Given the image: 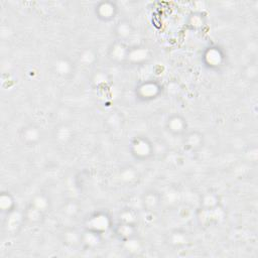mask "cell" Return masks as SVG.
Listing matches in <instances>:
<instances>
[{"label": "cell", "instance_id": "cell-1", "mask_svg": "<svg viewBox=\"0 0 258 258\" xmlns=\"http://www.w3.org/2000/svg\"><path fill=\"white\" fill-rule=\"evenodd\" d=\"M129 150L131 155L139 161L148 160L154 154L153 143L144 135H137L133 137L130 141Z\"/></svg>", "mask_w": 258, "mask_h": 258}, {"label": "cell", "instance_id": "cell-2", "mask_svg": "<svg viewBox=\"0 0 258 258\" xmlns=\"http://www.w3.org/2000/svg\"><path fill=\"white\" fill-rule=\"evenodd\" d=\"M162 90V86L154 80H146L136 86L135 93L142 101H151L157 98Z\"/></svg>", "mask_w": 258, "mask_h": 258}, {"label": "cell", "instance_id": "cell-3", "mask_svg": "<svg viewBox=\"0 0 258 258\" xmlns=\"http://www.w3.org/2000/svg\"><path fill=\"white\" fill-rule=\"evenodd\" d=\"M86 227H87V230H90L102 235L103 232L107 231L111 227V220L106 213L97 212V213H94L90 218H88Z\"/></svg>", "mask_w": 258, "mask_h": 258}, {"label": "cell", "instance_id": "cell-4", "mask_svg": "<svg viewBox=\"0 0 258 258\" xmlns=\"http://www.w3.org/2000/svg\"><path fill=\"white\" fill-rule=\"evenodd\" d=\"M165 128L173 136H183L187 132L186 119L180 114L173 113L166 119Z\"/></svg>", "mask_w": 258, "mask_h": 258}, {"label": "cell", "instance_id": "cell-5", "mask_svg": "<svg viewBox=\"0 0 258 258\" xmlns=\"http://www.w3.org/2000/svg\"><path fill=\"white\" fill-rule=\"evenodd\" d=\"M204 63L211 70H219L225 61V54L219 46H209L203 53Z\"/></svg>", "mask_w": 258, "mask_h": 258}, {"label": "cell", "instance_id": "cell-6", "mask_svg": "<svg viewBox=\"0 0 258 258\" xmlns=\"http://www.w3.org/2000/svg\"><path fill=\"white\" fill-rule=\"evenodd\" d=\"M95 14L100 20L110 22L118 14V6L112 1H100L95 6Z\"/></svg>", "mask_w": 258, "mask_h": 258}, {"label": "cell", "instance_id": "cell-7", "mask_svg": "<svg viewBox=\"0 0 258 258\" xmlns=\"http://www.w3.org/2000/svg\"><path fill=\"white\" fill-rule=\"evenodd\" d=\"M19 138L27 146H34L41 139L40 129L35 125L25 126L20 130Z\"/></svg>", "mask_w": 258, "mask_h": 258}, {"label": "cell", "instance_id": "cell-8", "mask_svg": "<svg viewBox=\"0 0 258 258\" xmlns=\"http://www.w3.org/2000/svg\"><path fill=\"white\" fill-rule=\"evenodd\" d=\"M129 48L123 41L117 40L110 48V57L115 61H124L127 59Z\"/></svg>", "mask_w": 258, "mask_h": 258}, {"label": "cell", "instance_id": "cell-9", "mask_svg": "<svg viewBox=\"0 0 258 258\" xmlns=\"http://www.w3.org/2000/svg\"><path fill=\"white\" fill-rule=\"evenodd\" d=\"M115 232L120 239L130 240L136 234V225L125 222H119V224L115 228Z\"/></svg>", "mask_w": 258, "mask_h": 258}, {"label": "cell", "instance_id": "cell-10", "mask_svg": "<svg viewBox=\"0 0 258 258\" xmlns=\"http://www.w3.org/2000/svg\"><path fill=\"white\" fill-rule=\"evenodd\" d=\"M184 144L186 147L197 150L204 144V136L199 131H187L184 135Z\"/></svg>", "mask_w": 258, "mask_h": 258}, {"label": "cell", "instance_id": "cell-11", "mask_svg": "<svg viewBox=\"0 0 258 258\" xmlns=\"http://www.w3.org/2000/svg\"><path fill=\"white\" fill-rule=\"evenodd\" d=\"M115 34L118 37V40L120 41H125V39H127L128 37H130V35L133 32V28L132 25L130 24L129 21L127 20H120L116 25H115Z\"/></svg>", "mask_w": 258, "mask_h": 258}, {"label": "cell", "instance_id": "cell-12", "mask_svg": "<svg viewBox=\"0 0 258 258\" xmlns=\"http://www.w3.org/2000/svg\"><path fill=\"white\" fill-rule=\"evenodd\" d=\"M0 209L5 215H10L15 210V202L12 195L8 191H2L0 196Z\"/></svg>", "mask_w": 258, "mask_h": 258}, {"label": "cell", "instance_id": "cell-13", "mask_svg": "<svg viewBox=\"0 0 258 258\" xmlns=\"http://www.w3.org/2000/svg\"><path fill=\"white\" fill-rule=\"evenodd\" d=\"M143 207L148 211H154L159 205V196L157 192L150 190L143 195L142 197Z\"/></svg>", "mask_w": 258, "mask_h": 258}]
</instances>
